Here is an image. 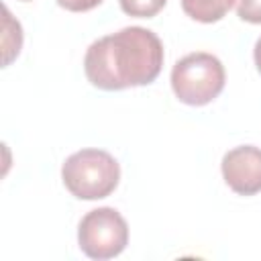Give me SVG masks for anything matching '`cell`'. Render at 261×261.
<instances>
[{
  "label": "cell",
  "mask_w": 261,
  "mask_h": 261,
  "mask_svg": "<svg viewBox=\"0 0 261 261\" xmlns=\"http://www.w3.org/2000/svg\"><path fill=\"white\" fill-rule=\"evenodd\" d=\"M128 243V226L122 214L102 206L90 210L77 226V245L90 259H112L124 251Z\"/></svg>",
  "instance_id": "obj_4"
},
{
  "label": "cell",
  "mask_w": 261,
  "mask_h": 261,
  "mask_svg": "<svg viewBox=\"0 0 261 261\" xmlns=\"http://www.w3.org/2000/svg\"><path fill=\"white\" fill-rule=\"evenodd\" d=\"M2 16H4V35H2V45H4V65H8L20 51L22 47V29L18 20L12 18L6 6H2Z\"/></svg>",
  "instance_id": "obj_7"
},
{
  "label": "cell",
  "mask_w": 261,
  "mask_h": 261,
  "mask_svg": "<svg viewBox=\"0 0 261 261\" xmlns=\"http://www.w3.org/2000/svg\"><path fill=\"white\" fill-rule=\"evenodd\" d=\"M122 12H126L128 16H137V18H151L155 16L167 0H118Z\"/></svg>",
  "instance_id": "obj_8"
},
{
  "label": "cell",
  "mask_w": 261,
  "mask_h": 261,
  "mask_svg": "<svg viewBox=\"0 0 261 261\" xmlns=\"http://www.w3.org/2000/svg\"><path fill=\"white\" fill-rule=\"evenodd\" d=\"M253 57H255V65H257V71L261 73V37L257 39L255 43V49H253Z\"/></svg>",
  "instance_id": "obj_11"
},
{
  "label": "cell",
  "mask_w": 261,
  "mask_h": 261,
  "mask_svg": "<svg viewBox=\"0 0 261 261\" xmlns=\"http://www.w3.org/2000/svg\"><path fill=\"white\" fill-rule=\"evenodd\" d=\"M61 179L71 196L80 200H100L116 190L120 165L108 151L82 149L65 159Z\"/></svg>",
  "instance_id": "obj_2"
},
{
  "label": "cell",
  "mask_w": 261,
  "mask_h": 261,
  "mask_svg": "<svg viewBox=\"0 0 261 261\" xmlns=\"http://www.w3.org/2000/svg\"><path fill=\"white\" fill-rule=\"evenodd\" d=\"M222 177L226 186L241 196H253L261 192V149L253 145H241L224 153Z\"/></svg>",
  "instance_id": "obj_5"
},
{
  "label": "cell",
  "mask_w": 261,
  "mask_h": 261,
  "mask_svg": "<svg viewBox=\"0 0 261 261\" xmlns=\"http://www.w3.org/2000/svg\"><path fill=\"white\" fill-rule=\"evenodd\" d=\"M237 0H181L184 12L198 22H216L220 20Z\"/></svg>",
  "instance_id": "obj_6"
},
{
  "label": "cell",
  "mask_w": 261,
  "mask_h": 261,
  "mask_svg": "<svg viewBox=\"0 0 261 261\" xmlns=\"http://www.w3.org/2000/svg\"><path fill=\"white\" fill-rule=\"evenodd\" d=\"M163 57V45L153 31L124 27L88 47L84 71L88 82L100 90L137 88L157 80Z\"/></svg>",
  "instance_id": "obj_1"
},
{
  "label": "cell",
  "mask_w": 261,
  "mask_h": 261,
  "mask_svg": "<svg viewBox=\"0 0 261 261\" xmlns=\"http://www.w3.org/2000/svg\"><path fill=\"white\" fill-rule=\"evenodd\" d=\"M102 0H57V4L65 10H71V12H86V10H92L100 4Z\"/></svg>",
  "instance_id": "obj_10"
},
{
  "label": "cell",
  "mask_w": 261,
  "mask_h": 261,
  "mask_svg": "<svg viewBox=\"0 0 261 261\" xmlns=\"http://www.w3.org/2000/svg\"><path fill=\"white\" fill-rule=\"evenodd\" d=\"M224 80L222 61L206 51L188 53L175 61L171 69V90L175 98L188 106L210 104L222 92Z\"/></svg>",
  "instance_id": "obj_3"
},
{
  "label": "cell",
  "mask_w": 261,
  "mask_h": 261,
  "mask_svg": "<svg viewBox=\"0 0 261 261\" xmlns=\"http://www.w3.org/2000/svg\"><path fill=\"white\" fill-rule=\"evenodd\" d=\"M237 16L251 24H261V0H237Z\"/></svg>",
  "instance_id": "obj_9"
}]
</instances>
